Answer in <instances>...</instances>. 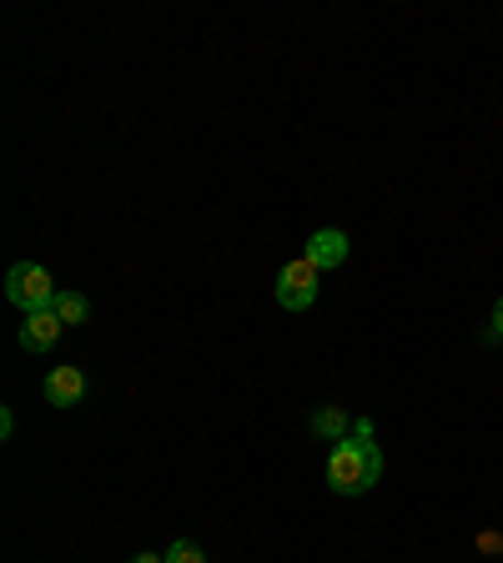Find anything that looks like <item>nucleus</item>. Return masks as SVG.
<instances>
[{"label": "nucleus", "instance_id": "f257e3e1", "mask_svg": "<svg viewBox=\"0 0 503 563\" xmlns=\"http://www.w3.org/2000/svg\"><path fill=\"white\" fill-rule=\"evenodd\" d=\"M378 478H383V448L373 443V422L358 418L352 433L328 453V488L338 493V498H358V493H368Z\"/></svg>", "mask_w": 503, "mask_h": 563}, {"label": "nucleus", "instance_id": "f03ea898", "mask_svg": "<svg viewBox=\"0 0 503 563\" xmlns=\"http://www.w3.org/2000/svg\"><path fill=\"white\" fill-rule=\"evenodd\" d=\"M6 297H11V302L21 307L25 317H31V312H46V307H56L61 287H56V277H51L46 262H15V267L6 272Z\"/></svg>", "mask_w": 503, "mask_h": 563}, {"label": "nucleus", "instance_id": "7ed1b4c3", "mask_svg": "<svg viewBox=\"0 0 503 563\" xmlns=\"http://www.w3.org/2000/svg\"><path fill=\"white\" fill-rule=\"evenodd\" d=\"M317 277H322V272H317L307 257L287 262V267L277 272V282H272V297H277V307H287V312H307V307L317 302Z\"/></svg>", "mask_w": 503, "mask_h": 563}, {"label": "nucleus", "instance_id": "20e7f679", "mask_svg": "<svg viewBox=\"0 0 503 563\" xmlns=\"http://www.w3.org/2000/svg\"><path fill=\"white\" fill-rule=\"evenodd\" d=\"M348 252H352L348 232H338V227H322V232L307 236V252H303V257L313 262L317 272H332V267H342V262H348Z\"/></svg>", "mask_w": 503, "mask_h": 563}, {"label": "nucleus", "instance_id": "39448f33", "mask_svg": "<svg viewBox=\"0 0 503 563\" xmlns=\"http://www.w3.org/2000/svg\"><path fill=\"white\" fill-rule=\"evenodd\" d=\"M81 398H86V373L81 367H70V363L51 367L46 373V402L51 408H76Z\"/></svg>", "mask_w": 503, "mask_h": 563}, {"label": "nucleus", "instance_id": "423d86ee", "mask_svg": "<svg viewBox=\"0 0 503 563\" xmlns=\"http://www.w3.org/2000/svg\"><path fill=\"white\" fill-rule=\"evenodd\" d=\"M61 332H66V322L56 317V307H46V312H31L21 322V347L25 352H51L61 342Z\"/></svg>", "mask_w": 503, "mask_h": 563}, {"label": "nucleus", "instance_id": "0eeeda50", "mask_svg": "<svg viewBox=\"0 0 503 563\" xmlns=\"http://www.w3.org/2000/svg\"><path fill=\"white\" fill-rule=\"evenodd\" d=\"M307 428H313V438H332V443H342V438L352 433V422L342 408H317L313 418H307Z\"/></svg>", "mask_w": 503, "mask_h": 563}, {"label": "nucleus", "instance_id": "6e6552de", "mask_svg": "<svg viewBox=\"0 0 503 563\" xmlns=\"http://www.w3.org/2000/svg\"><path fill=\"white\" fill-rule=\"evenodd\" d=\"M56 317L66 322V328H81L86 317H91V302H86L81 292H61L56 297Z\"/></svg>", "mask_w": 503, "mask_h": 563}, {"label": "nucleus", "instance_id": "1a4fd4ad", "mask_svg": "<svg viewBox=\"0 0 503 563\" xmlns=\"http://www.w3.org/2000/svg\"><path fill=\"white\" fill-rule=\"evenodd\" d=\"M166 563H207V553H201L192 539H176L172 549H166Z\"/></svg>", "mask_w": 503, "mask_h": 563}, {"label": "nucleus", "instance_id": "9d476101", "mask_svg": "<svg viewBox=\"0 0 503 563\" xmlns=\"http://www.w3.org/2000/svg\"><path fill=\"white\" fill-rule=\"evenodd\" d=\"M489 338H493V342H503V297H499V302H493V322H489Z\"/></svg>", "mask_w": 503, "mask_h": 563}, {"label": "nucleus", "instance_id": "9b49d317", "mask_svg": "<svg viewBox=\"0 0 503 563\" xmlns=\"http://www.w3.org/2000/svg\"><path fill=\"white\" fill-rule=\"evenodd\" d=\"M131 563H166V553H136Z\"/></svg>", "mask_w": 503, "mask_h": 563}]
</instances>
